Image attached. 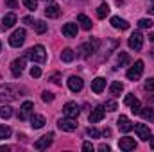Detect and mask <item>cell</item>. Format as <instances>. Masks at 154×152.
<instances>
[{
  "label": "cell",
  "mask_w": 154,
  "mask_h": 152,
  "mask_svg": "<svg viewBox=\"0 0 154 152\" xmlns=\"http://www.w3.org/2000/svg\"><path fill=\"white\" fill-rule=\"evenodd\" d=\"M18 97H22L18 86H14V84H2V86H0V104H4V102H13V100H16Z\"/></svg>",
  "instance_id": "obj_1"
},
{
  "label": "cell",
  "mask_w": 154,
  "mask_h": 152,
  "mask_svg": "<svg viewBox=\"0 0 154 152\" xmlns=\"http://www.w3.org/2000/svg\"><path fill=\"white\" fill-rule=\"evenodd\" d=\"M25 56H27V59H31L32 63H38V65H43L47 61V50L43 45H36V47L29 48Z\"/></svg>",
  "instance_id": "obj_2"
},
{
  "label": "cell",
  "mask_w": 154,
  "mask_h": 152,
  "mask_svg": "<svg viewBox=\"0 0 154 152\" xmlns=\"http://www.w3.org/2000/svg\"><path fill=\"white\" fill-rule=\"evenodd\" d=\"M99 47H100V41L99 39H90L88 43H82L79 47V52H81L82 57H90V56H93L99 50Z\"/></svg>",
  "instance_id": "obj_3"
},
{
  "label": "cell",
  "mask_w": 154,
  "mask_h": 152,
  "mask_svg": "<svg viewBox=\"0 0 154 152\" xmlns=\"http://www.w3.org/2000/svg\"><path fill=\"white\" fill-rule=\"evenodd\" d=\"M57 127L65 132H72L77 129V120L72 116H65V118H59L57 120Z\"/></svg>",
  "instance_id": "obj_4"
},
{
  "label": "cell",
  "mask_w": 154,
  "mask_h": 152,
  "mask_svg": "<svg viewBox=\"0 0 154 152\" xmlns=\"http://www.w3.org/2000/svg\"><path fill=\"white\" fill-rule=\"evenodd\" d=\"M142 74H143V61L138 59V61L127 70V79H129V81H136V79L142 77Z\"/></svg>",
  "instance_id": "obj_5"
},
{
  "label": "cell",
  "mask_w": 154,
  "mask_h": 152,
  "mask_svg": "<svg viewBox=\"0 0 154 152\" xmlns=\"http://www.w3.org/2000/svg\"><path fill=\"white\" fill-rule=\"evenodd\" d=\"M129 47L133 48V50H140L142 48V45H143V34L140 32V31H136V32H133L131 36H129Z\"/></svg>",
  "instance_id": "obj_6"
},
{
  "label": "cell",
  "mask_w": 154,
  "mask_h": 152,
  "mask_svg": "<svg viewBox=\"0 0 154 152\" xmlns=\"http://www.w3.org/2000/svg\"><path fill=\"white\" fill-rule=\"evenodd\" d=\"M23 41H25V31H23V29H16V31L11 34V38H9L11 47H22Z\"/></svg>",
  "instance_id": "obj_7"
},
{
  "label": "cell",
  "mask_w": 154,
  "mask_h": 152,
  "mask_svg": "<svg viewBox=\"0 0 154 152\" xmlns=\"http://www.w3.org/2000/svg\"><path fill=\"white\" fill-rule=\"evenodd\" d=\"M134 132H136L138 138L143 140V141H149L151 136H152V134H151V129H149L145 123H136V125H134Z\"/></svg>",
  "instance_id": "obj_8"
},
{
  "label": "cell",
  "mask_w": 154,
  "mask_h": 152,
  "mask_svg": "<svg viewBox=\"0 0 154 152\" xmlns=\"http://www.w3.org/2000/svg\"><path fill=\"white\" fill-rule=\"evenodd\" d=\"M32 109H34V104H32L31 100L23 102V104L20 106V113H18V118H20V120H27V118H31V116H32Z\"/></svg>",
  "instance_id": "obj_9"
},
{
  "label": "cell",
  "mask_w": 154,
  "mask_h": 152,
  "mask_svg": "<svg viewBox=\"0 0 154 152\" xmlns=\"http://www.w3.org/2000/svg\"><path fill=\"white\" fill-rule=\"evenodd\" d=\"M124 104H125V106H129V108H131V111H133L134 114H138L140 108H142V106H140V100H138V99H136L133 93L125 95V99H124Z\"/></svg>",
  "instance_id": "obj_10"
},
{
  "label": "cell",
  "mask_w": 154,
  "mask_h": 152,
  "mask_svg": "<svg viewBox=\"0 0 154 152\" xmlns=\"http://www.w3.org/2000/svg\"><path fill=\"white\" fill-rule=\"evenodd\" d=\"M25 59H27V56H25V57H20V59H14V61L11 63V72H13L14 77L22 75V72H23V68H25Z\"/></svg>",
  "instance_id": "obj_11"
},
{
  "label": "cell",
  "mask_w": 154,
  "mask_h": 152,
  "mask_svg": "<svg viewBox=\"0 0 154 152\" xmlns=\"http://www.w3.org/2000/svg\"><path fill=\"white\" fill-rule=\"evenodd\" d=\"M14 23H16V14H14V13H9V14H5V16L2 18L0 31H2V32H5V31H9L11 27H14Z\"/></svg>",
  "instance_id": "obj_12"
},
{
  "label": "cell",
  "mask_w": 154,
  "mask_h": 152,
  "mask_svg": "<svg viewBox=\"0 0 154 152\" xmlns=\"http://www.w3.org/2000/svg\"><path fill=\"white\" fill-rule=\"evenodd\" d=\"M52 138H54V132H48V134L41 136L38 141L34 143V147H36L38 150H45V149H48V147L52 145Z\"/></svg>",
  "instance_id": "obj_13"
},
{
  "label": "cell",
  "mask_w": 154,
  "mask_h": 152,
  "mask_svg": "<svg viewBox=\"0 0 154 152\" xmlns=\"http://www.w3.org/2000/svg\"><path fill=\"white\" fill-rule=\"evenodd\" d=\"M118 147H120V150H134L136 149V141L133 140V138H129V136H124V138H120L118 140Z\"/></svg>",
  "instance_id": "obj_14"
},
{
  "label": "cell",
  "mask_w": 154,
  "mask_h": 152,
  "mask_svg": "<svg viewBox=\"0 0 154 152\" xmlns=\"http://www.w3.org/2000/svg\"><path fill=\"white\" fill-rule=\"evenodd\" d=\"M104 114H106L104 106H97L95 109H91V113H90V116H88V120H90V123H97V122H100V120L104 118Z\"/></svg>",
  "instance_id": "obj_15"
},
{
  "label": "cell",
  "mask_w": 154,
  "mask_h": 152,
  "mask_svg": "<svg viewBox=\"0 0 154 152\" xmlns=\"http://www.w3.org/2000/svg\"><path fill=\"white\" fill-rule=\"evenodd\" d=\"M63 113H65V116L77 118V116H79V113H81V108L77 106L75 102H66V104L63 106Z\"/></svg>",
  "instance_id": "obj_16"
},
{
  "label": "cell",
  "mask_w": 154,
  "mask_h": 152,
  "mask_svg": "<svg viewBox=\"0 0 154 152\" xmlns=\"http://www.w3.org/2000/svg\"><path fill=\"white\" fill-rule=\"evenodd\" d=\"M116 125H118V129L122 131V132H129L134 125L131 123V120L127 118V116H124V114H120L118 116V120H116Z\"/></svg>",
  "instance_id": "obj_17"
},
{
  "label": "cell",
  "mask_w": 154,
  "mask_h": 152,
  "mask_svg": "<svg viewBox=\"0 0 154 152\" xmlns=\"http://www.w3.org/2000/svg\"><path fill=\"white\" fill-rule=\"evenodd\" d=\"M82 86H84V82H82V79L77 75H72L70 79H68V88L72 90V91H81L82 90Z\"/></svg>",
  "instance_id": "obj_18"
},
{
  "label": "cell",
  "mask_w": 154,
  "mask_h": 152,
  "mask_svg": "<svg viewBox=\"0 0 154 152\" xmlns=\"http://www.w3.org/2000/svg\"><path fill=\"white\" fill-rule=\"evenodd\" d=\"M45 14H47L48 18H57V16L61 14V7H59L57 4H47V7H45Z\"/></svg>",
  "instance_id": "obj_19"
},
{
  "label": "cell",
  "mask_w": 154,
  "mask_h": 152,
  "mask_svg": "<svg viewBox=\"0 0 154 152\" xmlns=\"http://www.w3.org/2000/svg\"><path fill=\"white\" fill-rule=\"evenodd\" d=\"M104 88H106V79L97 77V79H93V81H91V90H93L95 93H102V91H104Z\"/></svg>",
  "instance_id": "obj_20"
},
{
  "label": "cell",
  "mask_w": 154,
  "mask_h": 152,
  "mask_svg": "<svg viewBox=\"0 0 154 152\" xmlns=\"http://www.w3.org/2000/svg\"><path fill=\"white\" fill-rule=\"evenodd\" d=\"M63 34L66 36V38H75L77 36V23H65L63 25Z\"/></svg>",
  "instance_id": "obj_21"
},
{
  "label": "cell",
  "mask_w": 154,
  "mask_h": 152,
  "mask_svg": "<svg viewBox=\"0 0 154 152\" xmlns=\"http://www.w3.org/2000/svg\"><path fill=\"white\" fill-rule=\"evenodd\" d=\"M111 25H113L115 29H120V31L129 29V23H127L124 18H120V16H111Z\"/></svg>",
  "instance_id": "obj_22"
},
{
  "label": "cell",
  "mask_w": 154,
  "mask_h": 152,
  "mask_svg": "<svg viewBox=\"0 0 154 152\" xmlns=\"http://www.w3.org/2000/svg\"><path fill=\"white\" fill-rule=\"evenodd\" d=\"M45 123H47L45 122V116H41V114H32L31 116V127L32 129H41Z\"/></svg>",
  "instance_id": "obj_23"
},
{
  "label": "cell",
  "mask_w": 154,
  "mask_h": 152,
  "mask_svg": "<svg viewBox=\"0 0 154 152\" xmlns=\"http://www.w3.org/2000/svg\"><path fill=\"white\" fill-rule=\"evenodd\" d=\"M138 114L143 118V120H149V122H154V109L152 108H140Z\"/></svg>",
  "instance_id": "obj_24"
},
{
  "label": "cell",
  "mask_w": 154,
  "mask_h": 152,
  "mask_svg": "<svg viewBox=\"0 0 154 152\" xmlns=\"http://www.w3.org/2000/svg\"><path fill=\"white\" fill-rule=\"evenodd\" d=\"M75 59V52L72 50V48H65L63 52H61V61L63 63H72Z\"/></svg>",
  "instance_id": "obj_25"
},
{
  "label": "cell",
  "mask_w": 154,
  "mask_h": 152,
  "mask_svg": "<svg viewBox=\"0 0 154 152\" xmlns=\"http://www.w3.org/2000/svg\"><path fill=\"white\" fill-rule=\"evenodd\" d=\"M77 22L81 23V27H82L84 31H90V29H91V25H93V23H91V20H90L86 14H79V16H77Z\"/></svg>",
  "instance_id": "obj_26"
},
{
  "label": "cell",
  "mask_w": 154,
  "mask_h": 152,
  "mask_svg": "<svg viewBox=\"0 0 154 152\" xmlns=\"http://www.w3.org/2000/svg\"><path fill=\"white\" fill-rule=\"evenodd\" d=\"M109 91H111V95H113V97H118V95L124 91V84H122L120 81L111 82V86H109Z\"/></svg>",
  "instance_id": "obj_27"
},
{
  "label": "cell",
  "mask_w": 154,
  "mask_h": 152,
  "mask_svg": "<svg viewBox=\"0 0 154 152\" xmlns=\"http://www.w3.org/2000/svg\"><path fill=\"white\" fill-rule=\"evenodd\" d=\"M108 14H109V5L104 2V4L99 5V9H97V16H99V18H106Z\"/></svg>",
  "instance_id": "obj_28"
},
{
  "label": "cell",
  "mask_w": 154,
  "mask_h": 152,
  "mask_svg": "<svg viewBox=\"0 0 154 152\" xmlns=\"http://www.w3.org/2000/svg\"><path fill=\"white\" fill-rule=\"evenodd\" d=\"M11 114H13V108H9V106H2L0 108V116L5 120V118H11Z\"/></svg>",
  "instance_id": "obj_29"
},
{
  "label": "cell",
  "mask_w": 154,
  "mask_h": 152,
  "mask_svg": "<svg viewBox=\"0 0 154 152\" xmlns=\"http://www.w3.org/2000/svg\"><path fill=\"white\" fill-rule=\"evenodd\" d=\"M11 136V127L7 125H0V140H5Z\"/></svg>",
  "instance_id": "obj_30"
},
{
  "label": "cell",
  "mask_w": 154,
  "mask_h": 152,
  "mask_svg": "<svg viewBox=\"0 0 154 152\" xmlns=\"http://www.w3.org/2000/svg\"><path fill=\"white\" fill-rule=\"evenodd\" d=\"M138 27L140 29H151L152 27V22L149 18H142V20H138Z\"/></svg>",
  "instance_id": "obj_31"
},
{
  "label": "cell",
  "mask_w": 154,
  "mask_h": 152,
  "mask_svg": "<svg viewBox=\"0 0 154 152\" xmlns=\"http://www.w3.org/2000/svg\"><path fill=\"white\" fill-rule=\"evenodd\" d=\"M127 63H129V56L125 52H120L118 54V66H125Z\"/></svg>",
  "instance_id": "obj_32"
},
{
  "label": "cell",
  "mask_w": 154,
  "mask_h": 152,
  "mask_svg": "<svg viewBox=\"0 0 154 152\" xmlns=\"http://www.w3.org/2000/svg\"><path fill=\"white\" fill-rule=\"evenodd\" d=\"M22 2L29 11H36V7H38V0H22Z\"/></svg>",
  "instance_id": "obj_33"
},
{
  "label": "cell",
  "mask_w": 154,
  "mask_h": 152,
  "mask_svg": "<svg viewBox=\"0 0 154 152\" xmlns=\"http://www.w3.org/2000/svg\"><path fill=\"white\" fill-rule=\"evenodd\" d=\"M104 109H106V111H116L118 106H116L115 100H106V102H104Z\"/></svg>",
  "instance_id": "obj_34"
},
{
  "label": "cell",
  "mask_w": 154,
  "mask_h": 152,
  "mask_svg": "<svg viewBox=\"0 0 154 152\" xmlns=\"http://www.w3.org/2000/svg\"><path fill=\"white\" fill-rule=\"evenodd\" d=\"M36 32H38V34H43V32H47V23H45L43 20L36 22Z\"/></svg>",
  "instance_id": "obj_35"
},
{
  "label": "cell",
  "mask_w": 154,
  "mask_h": 152,
  "mask_svg": "<svg viewBox=\"0 0 154 152\" xmlns=\"http://www.w3.org/2000/svg\"><path fill=\"white\" fill-rule=\"evenodd\" d=\"M86 134H88V136H90V138H99V136H100V134H102V132H100V131H99V129H95V127H90V129H88V131H86Z\"/></svg>",
  "instance_id": "obj_36"
},
{
  "label": "cell",
  "mask_w": 154,
  "mask_h": 152,
  "mask_svg": "<svg viewBox=\"0 0 154 152\" xmlns=\"http://www.w3.org/2000/svg\"><path fill=\"white\" fill-rule=\"evenodd\" d=\"M41 99H43V102H52V100H54V93L43 91V93H41Z\"/></svg>",
  "instance_id": "obj_37"
},
{
  "label": "cell",
  "mask_w": 154,
  "mask_h": 152,
  "mask_svg": "<svg viewBox=\"0 0 154 152\" xmlns=\"http://www.w3.org/2000/svg\"><path fill=\"white\" fill-rule=\"evenodd\" d=\"M143 88H145L147 91H154V77H151V79H147V81H145Z\"/></svg>",
  "instance_id": "obj_38"
},
{
  "label": "cell",
  "mask_w": 154,
  "mask_h": 152,
  "mask_svg": "<svg viewBox=\"0 0 154 152\" xmlns=\"http://www.w3.org/2000/svg\"><path fill=\"white\" fill-rule=\"evenodd\" d=\"M31 77H34V79L41 77V70H39V66H32V68H31Z\"/></svg>",
  "instance_id": "obj_39"
},
{
  "label": "cell",
  "mask_w": 154,
  "mask_h": 152,
  "mask_svg": "<svg viewBox=\"0 0 154 152\" xmlns=\"http://www.w3.org/2000/svg\"><path fill=\"white\" fill-rule=\"evenodd\" d=\"M82 150L84 152H93V145H91L90 141H84V143H82Z\"/></svg>",
  "instance_id": "obj_40"
},
{
  "label": "cell",
  "mask_w": 154,
  "mask_h": 152,
  "mask_svg": "<svg viewBox=\"0 0 154 152\" xmlns=\"http://www.w3.org/2000/svg\"><path fill=\"white\" fill-rule=\"evenodd\" d=\"M5 4H7L11 9H16V7H18V0H5Z\"/></svg>",
  "instance_id": "obj_41"
},
{
  "label": "cell",
  "mask_w": 154,
  "mask_h": 152,
  "mask_svg": "<svg viewBox=\"0 0 154 152\" xmlns=\"http://www.w3.org/2000/svg\"><path fill=\"white\" fill-rule=\"evenodd\" d=\"M23 23H27V25H34L36 22H34V20L31 18V16H25V18H23Z\"/></svg>",
  "instance_id": "obj_42"
},
{
  "label": "cell",
  "mask_w": 154,
  "mask_h": 152,
  "mask_svg": "<svg viewBox=\"0 0 154 152\" xmlns=\"http://www.w3.org/2000/svg\"><path fill=\"white\" fill-rule=\"evenodd\" d=\"M99 150L100 152H109L111 150V147H109V145H99Z\"/></svg>",
  "instance_id": "obj_43"
},
{
  "label": "cell",
  "mask_w": 154,
  "mask_h": 152,
  "mask_svg": "<svg viewBox=\"0 0 154 152\" xmlns=\"http://www.w3.org/2000/svg\"><path fill=\"white\" fill-rule=\"evenodd\" d=\"M50 81H52V82H56V84H59V74H54V75H50Z\"/></svg>",
  "instance_id": "obj_44"
},
{
  "label": "cell",
  "mask_w": 154,
  "mask_h": 152,
  "mask_svg": "<svg viewBox=\"0 0 154 152\" xmlns=\"http://www.w3.org/2000/svg\"><path fill=\"white\" fill-rule=\"evenodd\" d=\"M102 136H111V131H109V129H104V131H102Z\"/></svg>",
  "instance_id": "obj_45"
},
{
  "label": "cell",
  "mask_w": 154,
  "mask_h": 152,
  "mask_svg": "<svg viewBox=\"0 0 154 152\" xmlns=\"http://www.w3.org/2000/svg\"><path fill=\"white\" fill-rule=\"evenodd\" d=\"M7 150H11V147H7V145L5 147H0V152H7Z\"/></svg>",
  "instance_id": "obj_46"
},
{
  "label": "cell",
  "mask_w": 154,
  "mask_h": 152,
  "mask_svg": "<svg viewBox=\"0 0 154 152\" xmlns=\"http://www.w3.org/2000/svg\"><path fill=\"white\" fill-rule=\"evenodd\" d=\"M149 141H151V149L154 150V136H151V140H149Z\"/></svg>",
  "instance_id": "obj_47"
},
{
  "label": "cell",
  "mask_w": 154,
  "mask_h": 152,
  "mask_svg": "<svg viewBox=\"0 0 154 152\" xmlns=\"http://www.w3.org/2000/svg\"><path fill=\"white\" fill-rule=\"evenodd\" d=\"M151 13L154 14V2H152V5H151Z\"/></svg>",
  "instance_id": "obj_48"
},
{
  "label": "cell",
  "mask_w": 154,
  "mask_h": 152,
  "mask_svg": "<svg viewBox=\"0 0 154 152\" xmlns=\"http://www.w3.org/2000/svg\"><path fill=\"white\" fill-rule=\"evenodd\" d=\"M151 39H152V41H154V34H152V36H151Z\"/></svg>",
  "instance_id": "obj_49"
},
{
  "label": "cell",
  "mask_w": 154,
  "mask_h": 152,
  "mask_svg": "<svg viewBox=\"0 0 154 152\" xmlns=\"http://www.w3.org/2000/svg\"><path fill=\"white\" fill-rule=\"evenodd\" d=\"M0 50H2V43H0Z\"/></svg>",
  "instance_id": "obj_50"
}]
</instances>
